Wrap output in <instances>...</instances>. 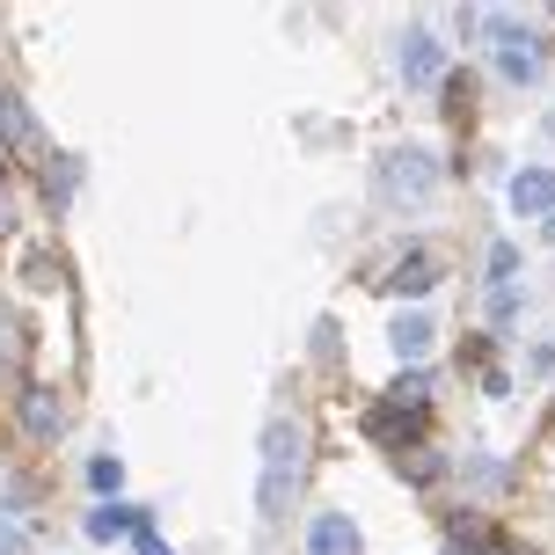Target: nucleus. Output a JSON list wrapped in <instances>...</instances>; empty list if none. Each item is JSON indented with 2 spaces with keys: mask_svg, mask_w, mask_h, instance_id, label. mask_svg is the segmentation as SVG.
<instances>
[{
  "mask_svg": "<svg viewBox=\"0 0 555 555\" xmlns=\"http://www.w3.org/2000/svg\"><path fill=\"white\" fill-rule=\"evenodd\" d=\"M300 424L293 416H271L263 424V482H256V512L263 519H285V504H293V482H300Z\"/></svg>",
  "mask_w": 555,
  "mask_h": 555,
  "instance_id": "nucleus-1",
  "label": "nucleus"
},
{
  "mask_svg": "<svg viewBox=\"0 0 555 555\" xmlns=\"http://www.w3.org/2000/svg\"><path fill=\"white\" fill-rule=\"evenodd\" d=\"M380 191H388L395 205H416V197L439 191V162H431L424 146H395L388 162H380Z\"/></svg>",
  "mask_w": 555,
  "mask_h": 555,
  "instance_id": "nucleus-2",
  "label": "nucleus"
},
{
  "mask_svg": "<svg viewBox=\"0 0 555 555\" xmlns=\"http://www.w3.org/2000/svg\"><path fill=\"white\" fill-rule=\"evenodd\" d=\"M402 81L410 88H439L446 81V52H439L431 29H410V37H402Z\"/></svg>",
  "mask_w": 555,
  "mask_h": 555,
  "instance_id": "nucleus-3",
  "label": "nucleus"
},
{
  "mask_svg": "<svg viewBox=\"0 0 555 555\" xmlns=\"http://www.w3.org/2000/svg\"><path fill=\"white\" fill-rule=\"evenodd\" d=\"M512 212L555 220V168H519V176H512Z\"/></svg>",
  "mask_w": 555,
  "mask_h": 555,
  "instance_id": "nucleus-4",
  "label": "nucleus"
},
{
  "mask_svg": "<svg viewBox=\"0 0 555 555\" xmlns=\"http://www.w3.org/2000/svg\"><path fill=\"white\" fill-rule=\"evenodd\" d=\"M307 555H359V527H351L344 512H322V519L307 527Z\"/></svg>",
  "mask_w": 555,
  "mask_h": 555,
  "instance_id": "nucleus-5",
  "label": "nucleus"
},
{
  "mask_svg": "<svg viewBox=\"0 0 555 555\" xmlns=\"http://www.w3.org/2000/svg\"><path fill=\"white\" fill-rule=\"evenodd\" d=\"M380 285H388V293H402V300H424V293L439 285V263H431V256L416 249V256H402V263H395V271L380 278Z\"/></svg>",
  "mask_w": 555,
  "mask_h": 555,
  "instance_id": "nucleus-6",
  "label": "nucleus"
},
{
  "mask_svg": "<svg viewBox=\"0 0 555 555\" xmlns=\"http://www.w3.org/2000/svg\"><path fill=\"white\" fill-rule=\"evenodd\" d=\"M431 314H395V330H388V344H395V359L410 365V359H424V351H431Z\"/></svg>",
  "mask_w": 555,
  "mask_h": 555,
  "instance_id": "nucleus-7",
  "label": "nucleus"
},
{
  "mask_svg": "<svg viewBox=\"0 0 555 555\" xmlns=\"http://www.w3.org/2000/svg\"><path fill=\"white\" fill-rule=\"evenodd\" d=\"M139 527H146L139 504H95L88 512V541H117V533H139Z\"/></svg>",
  "mask_w": 555,
  "mask_h": 555,
  "instance_id": "nucleus-8",
  "label": "nucleus"
},
{
  "mask_svg": "<svg viewBox=\"0 0 555 555\" xmlns=\"http://www.w3.org/2000/svg\"><path fill=\"white\" fill-rule=\"evenodd\" d=\"M23 424H29V439H59V424H66L59 395H52V388H29V395H23Z\"/></svg>",
  "mask_w": 555,
  "mask_h": 555,
  "instance_id": "nucleus-9",
  "label": "nucleus"
},
{
  "mask_svg": "<svg viewBox=\"0 0 555 555\" xmlns=\"http://www.w3.org/2000/svg\"><path fill=\"white\" fill-rule=\"evenodd\" d=\"M498 29H504V23H498ZM498 66H504V81H533V74H541V52H533V37H512V29H504Z\"/></svg>",
  "mask_w": 555,
  "mask_h": 555,
  "instance_id": "nucleus-10",
  "label": "nucleus"
},
{
  "mask_svg": "<svg viewBox=\"0 0 555 555\" xmlns=\"http://www.w3.org/2000/svg\"><path fill=\"white\" fill-rule=\"evenodd\" d=\"M410 424H416L410 410H373V416H365V431H373L380 446H410Z\"/></svg>",
  "mask_w": 555,
  "mask_h": 555,
  "instance_id": "nucleus-11",
  "label": "nucleus"
},
{
  "mask_svg": "<svg viewBox=\"0 0 555 555\" xmlns=\"http://www.w3.org/2000/svg\"><path fill=\"white\" fill-rule=\"evenodd\" d=\"M424 402H431V380H424V373H402V380H395V410H424Z\"/></svg>",
  "mask_w": 555,
  "mask_h": 555,
  "instance_id": "nucleus-12",
  "label": "nucleus"
},
{
  "mask_svg": "<svg viewBox=\"0 0 555 555\" xmlns=\"http://www.w3.org/2000/svg\"><path fill=\"white\" fill-rule=\"evenodd\" d=\"M117 475H125V468H117L111 453H95V461H88V482H95V490H103V498H111V490H117Z\"/></svg>",
  "mask_w": 555,
  "mask_h": 555,
  "instance_id": "nucleus-13",
  "label": "nucleus"
},
{
  "mask_svg": "<svg viewBox=\"0 0 555 555\" xmlns=\"http://www.w3.org/2000/svg\"><path fill=\"white\" fill-rule=\"evenodd\" d=\"M0 555H29V533L15 519H0Z\"/></svg>",
  "mask_w": 555,
  "mask_h": 555,
  "instance_id": "nucleus-14",
  "label": "nucleus"
},
{
  "mask_svg": "<svg viewBox=\"0 0 555 555\" xmlns=\"http://www.w3.org/2000/svg\"><path fill=\"white\" fill-rule=\"evenodd\" d=\"M519 271V249H512V242H498V249H490V278H512Z\"/></svg>",
  "mask_w": 555,
  "mask_h": 555,
  "instance_id": "nucleus-15",
  "label": "nucleus"
},
{
  "mask_svg": "<svg viewBox=\"0 0 555 555\" xmlns=\"http://www.w3.org/2000/svg\"><path fill=\"white\" fill-rule=\"evenodd\" d=\"M132 548H139V555H168V541H162L154 527H139V533H132Z\"/></svg>",
  "mask_w": 555,
  "mask_h": 555,
  "instance_id": "nucleus-16",
  "label": "nucleus"
},
{
  "mask_svg": "<svg viewBox=\"0 0 555 555\" xmlns=\"http://www.w3.org/2000/svg\"><path fill=\"white\" fill-rule=\"evenodd\" d=\"M0 227H8V191H0Z\"/></svg>",
  "mask_w": 555,
  "mask_h": 555,
  "instance_id": "nucleus-17",
  "label": "nucleus"
}]
</instances>
